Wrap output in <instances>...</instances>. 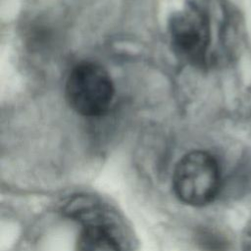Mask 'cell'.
Returning a JSON list of instances; mask_svg holds the SVG:
<instances>
[{
    "mask_svg": "<svg viewBox=\"0 0 251 251\" xmlns=\"http://www.w3.org/2000/svg\"><path fill=\"white\" fill-rule=\"evenodd\" d=\"M75 251H122V248L104 224H89L80 232Z\"/></svg>",
    "mask_w": 251,
    "mask_h": 251,
    "instance_id": "cell-4",
    "label": "cell"
},
{
    "mask_svg": "<svg viewBox=\"0 0 251 251\" xmlns=\"http://www.w3.org/2000/svg\"><path fill=\"white\" fill-rule=\"evenodd\" d=\"M242 251H251V226H249L243 234Z\"/></svg>",
    "mask_w": 251,
    "mask_h": 251,
    "instance_id": "cell-6",
    "label": "cell"
},
{
    "mask_svg": "<svg viewBox=\"0 0 251 251\" xmlns=\"http://www.w3.org/2000/svg\"><path fill=\"white\" fill-rule=\"evenodd\" d=\"M221 174L217 160L206 151L194 150L176 164L173 187L176 197L190 206H204L217 196Z\"/></svg>",
    "mask_w": 251,
    "mask_h": 251,
    "instance_id": "cell-2",
    "label": "cell"
},
{
    "mask_svg": "<svg viewBox=\"0 0 251 251\" xmlns=\"http://www.w3.org/2000/svg\"><path fill=\"white\" fill-rule=\"evenodd\" d=\"M70 107L84 117H97L110 108L115 87L109 73L94 62H80L70 72L65 85Z\"/></svg>",
    "mask_w": 251,
    "mask_h": 251,
    "instance_id": "cell-1",
    "label": "cell"
},
{
    "mask_svg": "<svg viewBox=\"0 0 251 251\" xmlns=\"http://www.w3.org/2000/svg\"><path fill=\"white\" fill-rule=\"evenodd\" d=\"M169 34L176 54L193 65L205 63L211 45V22L197 3L188 2L169 20Z\"/></svg>",
    "mask_w": 251,
    "mask_h": 251,
    "instance_id": "cell-3",
    "label": "cell"
},
{
    "mask_svg": "<svg viewBox=\"0 0 251 251\" xmlns=\"http://www.w3.org/2000/svg\"><path fill=\"white\" fill-rule=\"evenodd\" d=\"M199 245L203 251H227L228 243L220 234L211 231L203 230L199 233Z\"/></svg>",
    "mask_w": 251,
    "mask_h": 251,
    "instance_id": "cell-5",
    "label": "cell"
}]
</instances>
